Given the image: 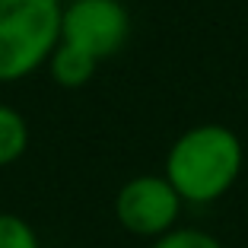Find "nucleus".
Returning a JSON list of instances; mask_svg holds the SVG:
<instances>
[{"mask_svg":"<svg viewBox=\"0 0 248 248\" xmlns=\"http://www.w3.org/2000/svg\"><path fill=\"white\" fill-rule=\"evenodd\" d=\"M0 248H42L38 232L19 213H0Z\"/></svg>","mask_w":248,"mask_h":248,"instance_id":"0eeeda50","label":"nucleus"},{"mask_svg":"<svg viewBox=\"0 0 248 248\" xmlns=\"http://www.w3.org/2000/svg\"><path fill=\"white\" fill-rule=\"evenodd\" d=\"M61 7H67V3H80V0H58Z\"/></svg>","mask_w":248,"mask_h":248,"instance_id":"1a4fd4ad","label":"nucleus"},{"mask_svg":"<svg viewBox=\"0 0 248 248\" xmlns=\"http://www.w3.org/2000/svg\"><path fill=\"white\" fill-rule=\"evenodd\" d=\"M150 248H226L217 235L204 232V229H191V226H178L169 235L156 239Z\"/></svg>","mask_w":248,"mask_h":248,"instance_id":"6e6552de","label":"nucleus"},{"mask_svg":"<svg viewBox=\"0 0 248 248\" xmlns=\"http://www.w3.org/2000/svg\"><path fill=\"white\" fill-rule=\"evenodd\" d=\"M131 16L121 0H80L61 10V42L102 64L127 45Z\"/></svg>","mask_w":248,"mask_h":248,"instance_id":"20e7f679","label":"nucleus"},{"mask_svg":"<svg viewBox=\"0 0 248 248\" xmlns=\"http://www.w3.org/2000/svg\"><path fill=\"white\" fill-rule=\"evenodd\" d=\"M182 197L166 182V175H134L115 194V219L121 229L140 239H162L178 229Z\"/></svg>","mask_w":248,"mask_h":248,"instance_id":"7ed1b4c3","label":"nucleus"},{"mask_svg":"<svg viewBox=\"0 0 248 248\" xmlns=\"http://www.w3.org/2000/svg\"><path fill=\"white\" fill-rule=\"evenodd\" d=\"M58 0H0V83H16L48 64L61 45Z\"/></svg>","mask_w":248,"mask_h":248,"instance_id":"f03ea898","label":"nucleus"},{"mask_svg":"<svg viewBox=\"0 0 248 248\" xmlns=\"http://www.w3.org/2000/svg\"><path fill=\"white\" fill-rule=\"evenodd\" d=\"M245 150L226 124L188 127L166 153L162 175L182 197V204H213L242 175Z\"/></svg>","mask_w":248,"mask_h":248,"instance_id":"f257e3e1","label":"nucleus"},{"mask_svg":"<svg viewBox=\"0 0 248 248\" xmlns=\"http://www.w3.org/2000/svg\"><path fill=\"white\" fill-rule=\"evenodd\" d=\"M29 150V124L13 105L0 102V169L13 166Z\"/></svg>","mask_w":248,"mask_h":248,"instance_id":"423d86ee","label":"nucleus"},{"mask_svg":"<svg viewBox=\"0 0 248 248\" xmlns=\"http://www.w3.org/2000/svg\"><path fill=\"white\" fill-rule=\"evenodd\" d=\"M48 67H51V77H54V83H58V86H64V89H80V86H86V83L95 77L99 61L89 58V54L80 51V48H73V45H64V42H61L58 48H54V54L48 58Z\"/></svg>","mask_w":248,"mask_h":248,"instance_id":"39448f33","label":"nucleus"}]
</instances>
